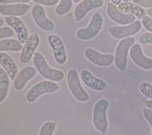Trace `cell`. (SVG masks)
<instances>
[{
  "label": "cell",
  "mask_w": 152,
  "mask_h": 135,
  "mask_svg": "<svg viewBox=\"0 0 152 135\" xmlns=\"http://www.w3.org/2000/svg\"><path fill=\"white\" fill-rule=\"evenodd\" d=\"M118 8L121 12L132 14L139 19H143L146 16L145 10L134 3L123 2L118 5Z\"/></svg>",
  "instance_id": "20"
},
{
  "label": "cell",
  "mask_w": 152,
  "mask_h": 135,
  "mask_svg": "<svg viewBox=\"0 0 152 135\" xmlns=\"http://www.w3.org/2000/svg\"><path fill=\"white\" fill-rule=\"evenodd\" d=\"M37 4H43L46 6H52L56 4L59 0H32Z\"/></svg>",
  "instance_id": "31"
},
{
  "label": "cell",
  "mask_w": 152,
  "mask_h": 135,
  "mask_svg": "<svg viewBox=\"0 0 152 135\" xmlns=\"http://www.w3.org/2000/svg\"><path fill=\"white\" fill-rule=\"evenodd\" d=\"M106 12L109 18L121 25L129 24L135 20V16L131 14H125L121 12L116 5L111 2L107 4Z\"/></svg>",
  "instance_id": "12"
},
{
  "label": "cell",
  "mask_w": 152,
  "mask_h": 135,
  "mask_svg": "<svg viewBox=\"0 0 152 135\" xmlns=\"http://www.w3.org/2000/svg\"><path fill=\"white\" fill-rule=\"evenodd\" d=\"M141 28V22L140 21H135L125 26H113L108 28V32L110 35L116 38L121 39L131 37L137 34Z\"/></svg>",
  "instance_id": "8"
},
{
  "label": "cell",
  "mask_w": 152,
  "mask_h": 135,
  "mask_svg": "<svg viewBox=\"0 0 152 135\" xmlns=\"http://www.w3.org/2000/svg\"><path fill=\"white\" fill-rule=\"evenodd\" d=\"M72 6V0H60L59 5L55 8V12L59 15H63L68 12Z\"/></svg>",
  "instance_id": "23"
},
{
  "label": "cell",
  "mask_w": 152,
  "mask_h": 135,
  "mask_svg": "<svg viewBox=\"0 0 152 135\" xmlns=\"http://www.w3.org/2000/svg\"><path fill=\"white\" fill-rule=\"evenodd\" d=\"M81 79L86 86L95 91H102L107 88V84L104 80L96 77L86 69L81 72Z\"/></svg>",
  "instance_id": "14"
},
{
  "label": "cell",
  "mask_w": 152,
  "mask_h": 135,
  "mask_svg": "<svg viewBox=\"0 0 152 135\" xmlns=\"http://www.w3.org/2000/svg\"><path fill=\"white\" fill-rule=\"evenodd\" d=\"M147 12H148L149 17L152 18V8H150L149 9H148Z\"/></svg>",
  "instance_id": "35"
},
{
  "label": "cell",
  "mask_w": 152,
  "mask_h": 135,
  "mask_svg": "<svg viewBox=\"0 0 152 135\" xmlns=\"http://www.w3.org/2000/svg\"><path fill=\"white\" fill-rule=\"evenodd\" d=\"M133 3L145 8H152V0H132Z\"/></svg>",
  "instance_id": "30"
},
{
  "label": "cell",
  "mask_w": 152,
  "mask_h": 135,
  "mask_svg": "<svg viewBox=\"0 0 152 135\" xmlns=\"http://www.w3.org/2000/svg\"><path fill=\"white\" fill-rule=\"evenodd\" d=\"M40 43V38L37 34L34 33L29 36L20 53L19 59L21 63H28L35 53Z\"/></svg>",
  "instance_id": "9"
},
{
  "label": "cell",
  "mask_w": 152,
  "mask_h": 135,
  "mask_svg": "<svg viewBox=\"0 0 152 135\" xmlns=\"http://www.w3.org/2000/svg\"><path fill=\"white\" fill-rule=\"evenodd\" d=\"M142 112L144 118L146 119L147 122L151 126V135H152V110L148 108H144L142 109Z\"/></svg>",
  "instance_id": "28"
},
{
  "label": "cell",
  "mask_w": 152,
  "mask_h": 135,
  "mask_svg": "<svg viewBox=\"0 0 152 135\" xmlns=\"http://www.w3.org/2000/svg\"><path fill=\"white\" fill-rule=\"evenodd\" d=\"M10 86V77L5 70L0 68V103L3 102L7 98Z\"/></svg>",
  "instance_id": "21"
},
{
  "label": "cell",
  "mask_w": 152,
  "mask_h": 135,
  "mask_svg": "<svg viewBox=\"0 0 152 135\" xmlns=\"http://www.w3.org/2000/svg\"><path fill=\"white\" fill-rule=\"evenodd\" d=\"M37 71L36 68L31 66H27L22 68L14 81L15 89L18 91H22L27 82L34 77Z\"/></svg>",
  "instance_id": "15"
},
{
  "label": "cell",
  "mask_w": 152,
  "mask_h": 135,
  "mask_svg": "<svg viewBox=\"0 0 152 135\" xmlns=\"http://www.w3.org/2000/svg\"><path fill=\"white\" fill-rule=\"evenodd\" d=\"M59 89V86L55 82L50 80L40 81L34 85L27 92L26 99L29 103H33L40 96L53 93Z\"/></svg>",
  "instance_id": "5"
},
{
  "label": "cell",
  "mask_w": 152,
  "mask_h": 135,
  "mask_svg": "<svg viewBox=\"0 0 152 135\" xmlns=\"http://www.w3.org/2000/svg\"><path fill=\"white\" fill-rule=\"evenodd\" d=\"M33 18L36 24L43 30L51 31L55 28V24L53 21L48 18L44 8L39 4H36L31 9Z\"/></svg>",
  "instance_id": "11"
},
{
  "label": "cell",
  "mask_w": 152,
  "mask_h": 135,
  "mask_svg": "<svg viewBox=\"0 0 152 135\" xmlns=\"http://www.w3.org/2000/svg\"><path fill=\"white\" fill-rule=\"evenodd\" d=\"M66 79L69 89L77 101L85 102L90 100V97L82 86L78 73L75 69H71L68 70Z\"/></svg>",
  "instance_id": "3"
},
{
  "label": "cell",
  "mask_w": 152,
  "mask_h": 135,
  "mask_svg": "<svg viewBox=\"0 0 152 135\" xmlns=\"http://www.w3.org/2000/svg\"><path fill=\"white\" fill-rule=\"evenodd\" d=\"M138 40L142 44H152V33H144L142 34L140 36Z\"/></svg>",
  "instance_id": "27"
},
{
  "label": "cell",
  "mask_w": 152,
  "mask_h": 135,
  "mask_svg": "<svg viewBox=\"0 0 152 135\" xmlns=\"http://www.w3.org/2000/svg\"><path fill=\"white\" fill-rule=\"evenodd\" d=\"M81 0H72V1L74 2V3H78Z\"/></svg>",
  "instance_id": "38"
},
{
  "label": "cell",
  "mask_w": 152,
  "mask_h": 135,
  "mask_svg": "<svg viewBox=\"0 0 152 135\" xmlns=\"http://www.w3.org/2000/svg\"><path fill=\"white\" fill-rule=\"evenodd\" d=\"M14 30L8 27H2L0 28V40L11 37L14 36Z\"/></svg>",
  "instance_id": "26"
},
{
  "label": "cell",
  "mask_w": 152,
  "mask_h": 135,
  "mask_svg": "<svg viewBox=\"0 0 152 135\" xmlns=\"http://www.w3.org/2000/svg\"><path fill=\"white\" fill-rule=\"evenodd\" d=\"M0 63L2 68L5 70L10 78L14 81L18 72V68L12 59V58L7 53L1 52L0 53Z\"/></svg>",
  "instance_id": "19"
},
{
  "label": "cell",
  "mask_w": 152,
  "mask_h": 135,
  "mask_svg": "<svg viewBox=\"0 0 152 135\" xmlns=\"http://www.w3.org/2000/svg\"><path fill=\"white\" fill-rule=\"evenodd\" d=\"M144 105L149 109L152 110V99H150L148 100H146L144 102Z\"/></svg>",
  "instance_id": "33"
},
{
  "label": "cell",
  "mask_w": 152,
  "mask_h": 135,
  "mask_svg": "<svg viewBox=\"0 0 152 135\" xmlns=\"http://www.w3.org/2000/svg\"><path fill=\"white\" fill-rule=\"evenodd\" d=\"M103 0H83L79 3L74 10V17L76 21H81L91 10L101 7Z\"/></svg>",
  "instance_id": "16"
},
{
  "label": "cell",
  "mask_w": 152,
  "mask_h": 135,
  "mask_svg": "<svg viewBox=\"0 0 152 135\" xmlns=\"http://www.w3.org/2000/svg\"><path fill=\"white\" fill-rule=\"evenodd\" d=\"M139 90L145 97L152 99V85L147 82H142L139 85Z\"/></svg>",
  "instance_id": "25"
},
{
  "label": "cell",
  "mask_w": 152,
  "mask_h": 135,
  "mask_svg": "<svg viewBox=\"0 0 152 135\" xmlns=\"http://www.w3.org/2000/svg\"><path fill=\"white\" fill-rule=\"evenodd\" d=\"M124 2H131L132 1V0H122Z\"/></svg>",
  "instance_id": "37"
},
{
  "label": "cell",
  "mask_w": 152,
  "mask_h": 135,
  "mask_svg": "<svg viewBox=\"0 0 152 135\" xmlns=\"http://www.w3.org/2000/svg\"><path fill=\"white\" fill-rule=\"evenodd\" d=\"M103 24L102 15L99 12H96L93 15L90 23L86 27L79 28L77 31L76 36L80 40H90L99 33Z\"/></svg>",
  "instance_id": "6"
},
{
  "label": "cell",
  "mask_w": 152,
  "mask_h": 135,
  "mask_svg": "<svg viewBox=\"0 0 152 135\" xmlns=\"http://www.w3.org/2000/svg\"><path fill=\"white\" fill-rule=\"evenodd\" d=\"M129 56L134 63L140 68L145 69H152V59L146 57L142 50L140 45L134 44L130 49Z\"/></svg>",
  "instance_id": "13"
},
{
  "label": "cell",
  "mask_w": 152,
  "mask_h": 135,
  "mask_svg": "<svg viewBox=\"0 0 152 135\" xmlns=\"http://www.w3.org/2000/svg\"><path fill=\"white\" fill-rule=\"evenodd\" d=\"M111 2H112L115 5H119L121 3L122 0H110Z\"/></svg>",
  "instance_id": "34"
},
{
  "label": "cell",
  "mask_w": 152,
  "mask_h": 135,
  "mask_svg": "<svg viewBox=\"0 0 152 135\" xmlns=\"http://www.w3.org/2000/svg\"><path fill=\"white\" fill-rule=\"evenodd\" d=\"M135 41V38L131 36L122 38L118 44L114 56V63L119 70L124 72L126 70L128 52Z\"/></svg>",
  "instance_id": "4"
},
{
  "label": "cell",
  "mask_w": 152,
  "mask_h": 135,
  "mask_svg": "<svg viewBox=\"0 0 152 135\" xmlns=\"http://www.w3.org/2000/svg\"><path fill=\"white\" fill-rule=\"evenodd\" d=\"M30 8L28 4L21 3L17 4H1L0 13L7 16H21L27 12Z\"/></svg>",
  "instance_id": "18"
},
{
  "label": "cell",
  "mask_w": 152,
  "mask_h": 135,
  "mask_svg": "<svg viewBox=\"0 0 152 135\" xmlns=\"http://www.w3.org/2000/svg\"><path fill=\"white\" fill-rule=\"evenodd\" d=\"M84 56L90 62L100 67L109 66L114 62V56L113 54L101 53L90 47L86 49Z\"/></svg>",
  "instance_id": "10"
},
{
  "label": "cell",
  "mask_w": 152,
  "mask_h": 135,
  "mask_svg": "<svg viewBox=\"0 0 152 135\" xmlns=\"http://www.w3.org/2000/svg\"><path fill=\"white\" fill-rule=\"evenodd\" d=\"M144 27L150 32L152 33V18L149 16H145L142 20Z\"/></svg>",
  "instance_id": "29"
},
{
  "label": "cell",
  "mask_w": 152,
  "mask_h": 135,
  "mask_svg": "<svg viewBox=\"0 0 152 135\" xmlns=\"http://www.w3.org/2000/svg\"><path fill=\"white\" fill-rule=\"evenodd\" d=\"M56 127L54 121H47L43 124L39 130V135H53Z\"/></svg>",
  "instance_id": "24"
},
{
  "label": "cell",
  "mask_w": 152,
  "mask_h": 135,
  "mask_svg": "<svg viewBox=\"0 0 152 135\" xmlns=\"http://www.w3.org/2000/svg\"><path fill=\"white\" fill-rule=\"evenodd\" d=\"M4 21L2 18H0V27H2V26L4 25Z\"/></svg>",
  "instance_id": "36"
},
{
  "label": "cell",
  "mask_w": 152,
  "mask_h": 135,
  "mask_svg": "<svg viewBox=\"0 0 152 135\" xmlns=\"http://www.w3.org/2000/svg\"><path fill=\"white\" fill-rule=\"evenodd\" d=\"M30 0H0L1 4H11V3H27Z\"/></svg>",
  "instance_id": "32"
},
{
  "label": "cell",
  "mask_w": 152,
  "mask_h": 135,
  "mask_svg": "<svg viewBox=\"0 0 152 135\" xmlns=\"http://www.w3.org/2000/svg\"><path fill=\"white\" fill-rule=\"evenodd\" d=\"M5 22L11 27L17 35L18 40L24 44L28 38V31L23 21L17 17L8 16L5 18Z\"/></svg>",
  "instance_id": "17"
},
{
  "label": "cell",
  "mask_w": 152,
  "mask_h": 135,
  "mask_svg": "<svg viewBox=\"0 0 152 135\" xmlns=\"http://www.w3.org/2000/svg\"><path fill=\"white\" fill-rule=\"evenodd\" d=\"M109 107V102L104 98L97 101L93 107V123L95 128L102 134H105L108 129L107 110Z\"/></svg>",
  "instance_id": "2"
},
{
  "label": "cell",
  "mask_w": 152,
  "mask_h": 135,
  "mask_svg": "<svg viewBox=\"0 0 152 135\" xmlns=\"http://www.w3.org/2000/svg\"><path fill=\"white\" fill-rule=\"evenodd\" d=\"M33 64L40 75L47 80L59 82L64 78V72L59 69L51 68L45 57L39 52H36L33 56Z\"/></svg>",
  "instance_id": "1"
},
{
  "label": "cell",
  "mask_w": 152,
  "mask_h": 135,
  "mask_svg": "<svg viewBox=\"0 0 152 135\" xmlns=\"http://www.w3.org/2000/svg\"><path fill=\"white\" fill-rule=\"evenodd\" d=\"M22 44L17 40L13 38L2 39L0 40V51H11L17 52L23 49Z\"/></svg>",
  "instance_id": "22"
},
{
  "label": "cell",
  "mask_w": 152,
  "mask_h": 135,
  "mask_svg": "<svg viewBox=\"0 0 152 135\" xmlns=\"http://www.w3.org/2000/svg\"><path fill=\"white\" fill-rule=\"evenodd\" d=\"M48 41L50 46L55 62L59 65H64L67 60L66 52L61 38L57 35L48 36Z\"/></svg>",
  "instance_id": "7"
}]
</instances>
